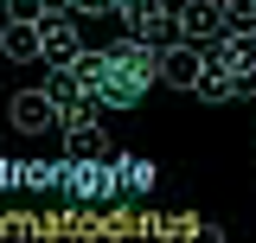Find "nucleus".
Listing matches in <instances>:
<instances>
[{
	"label": "nucleus",
	"mask_w": 256,
	"mask_h": 243,
	"mask_svg": "<svg viewBox=\"0 0 256 243\" xmlns=\"http://www.w3.org/2000/svg\"><path fill=\"white\" fill-rule=\"evenodd\" d=\"M224 13H230V26H256V0H224Z\"/></svg>",
	"instance_id": "obj_13"
},
{
	"label": "nucleus",
	"mask_w": 256,
	"mask_h": 243,
	"mask_svg": "<svg viewBox=\"0 0 256 243\" xmlns=\"http://www.w3.org/2000/svg\"><path fill=\"white\" fill-rule=\"evenodd\" d=\"M45 90H52V102H58L64 128H70V122H90V116H96V102L84 96V84H77V70H70V64H52V84H45Z\"/></svg>",
	"instance_id": "obj_5"
},
{
	"label": "nucleus",
	"mask_w": 256,
	"mask_h": 243,
	"mask_svg": "<svg viewBox=\"0 0 256 243\" xmlns=\"http://www.w3.org/2000/svg\"><path fill=\"white\" fill-rule=\"evenodd\" d=\"M116 180L141 192V186H154V166H141V160H116Z\"/></svg>",
	"instance_id": "obj_11"
},
{
	"label": "nucleus",
	"mask_w": 256,
	"mask_h": 243,
	"mask_svg": "<svg viewBox=\"0 0 256 243\" xmlns=\"http://www.w3.org/2000/svg\"><path fill=\"white\" fill-rule=\"evenodd\" d=\"M6 20H45V0H6Z\"/></svg>",
	"instance_id": "obj_12"
},
{
	"label": "nucleus",
	"mask_w": 256,
	"mask_h": 243,
	"mask_svg": "<svg viewBox=\"0 0 256 243\" xmlns=\"http://www.w3.org/2000/svg\"><path fill=\"white\" fill-rule=\"evenodd\" d=\"M77 20H96V13H116V0H70Z\"/></svg>",
	"instance_id": "obj_14"
},
{
	"label": "nucleus",
	"mask_w": 256,
	"mask_h": 243,
	"mask_svg": "<svg viewBox=\"0 0 256 243\" xmlns=\"http://www.w3.org/2000/svg\"><path fill=\"white\" fill-rule=\"evenodd\" d=\"M0 52L13 64H32L38 58V20H6V26H0Z\"/></svg>",
	"instance_id": "obj_9"
},
{
	"label": "nucleus",
	"mask_w": 256,
	"mask_h": 243,
	"mask_svg": "<svg viewBox=\"0 0 256 243\" xmlns=\"http://www.w3.org/2000/svg\"><path fill=\"white\" fill-rule=\"evenodd\" d=\"M230 26V13H224V0H180V32L198 38V45H212L218 32Z\"/></svg>",
	"instance_id": "obj_6"
},
{
	"label": "nucleus",
	"mask_w": 256,
	"mask_h": 243,
	"mask_svg": "<svg viewBox=\"0 0 256 243\" xmlns=\"http://www.w3.org/2000/svg\"><path fill=\"white\" fill-rule=\"evenodd\" d=\"M198 70H205V45L198 38H180V45L160 52V84H173V90H192Z\"/></svg>",
	"instance_id": "obj_4"
},
{
	"label": "nucleus",
	"mask_w": 256,
	"mask_h": 243,
	"mask_svg": "<svg viewBox=\"0 0 256 243\" xmlns=\"http://www.w3.org/2000/svg\"><path fill=\"white\" fill-rule=\"evenodd\" d=\"M109 52V96H102V109H134L141 96L160 84V45L148 38H116V45H102Z\"/></svg>",
	"instance_id": "obj_1"
},
{
	"label": "nucleus",
	"mask_w": 256,
	"mask_h": 243,
	"mask_svg": "<svg viewBox=\"0 0 256 243\" xmlns=\"http://www.w3.org/2000/svg\"><path fill=\"white\" fill-rule=\"evenodd\" d=\"M77 84H84V96H90L96 109H102V96H109V52H77Z\"/></svg>",
	"instance_id": "obj_10"
},
{
	"label": "nucleus",
	"mask_w": 256,
	"mask_h": 243,
	"mask_svg": "<svg viewBox=\"0 0 256 243\" xmlns=\"http://www.w3.org/2000/svg\"><path fill=\"white\" fill-rule=\"evenodd\" d=\"M6 122H13L20 134L64 128V116H58V102H52V90H20V96H13V109H6Z\"/></svg>",
	"instance_id": "obj_3"
},
{
	"label": "nucleus",
	"mask_w": 256,
	"mask_h": 243,
	"mask_svg": "<svg viewBox=\"0 0 256 243\" xmlns=\"http://www.w3.org/2000/svg\"><path fill=\"white\" fill-rule=\"evenodd\" d=\"M77 52H84L77 13L70 6H45V20H38V58L45 64H77Z\"/></svg>",
	"instance_id": "obj_2"
},
{
	"label": "nucleus",
	"mask_w": 256,
	"mask_h": 243,
	"mask_svg": "<svg viewBox=\"0 0 256 243\" xmlns=\"http://www.w3.org/2000/svg\"><path fill=\"white\" fill-rule=\"evenodd\" d=\"M141 6H154V0H116V13H122V26L134 20V13H141Z\"/></svg>",
	"instance_id": "obj_15"
},
{
	"label": "nucleus",
	"mask_w": 256,
	"mask_h": 243,
	"mask_svg": "<svg viewBox=\"0 0 256 243\" xmlns=\"http://www.w3.org/2000/svg\"><path fill=\"white\" fill-rule=\"evenodd\" d=\"M192 96H205V102H230V96H237V70H230L224 58H212V52H205V70H198Z\"/></svg>",
	"instance_id": "obj_8"
},
{
	"label": "nucleus",
	"mask_w": 256,
	"mask_h": 243,
	"mask_svg": "<svg viewBox=\"0 0 256 243\" xmlns=\"http://www.w3.org/2000/svg\"><path fill=\"white\" fill-rule=\"evenodd\" d=\"M64 154H70V160H116V141H109V134L96 128V116H90V122H70V128H64Z\"/></svg>",
	"instance_id": "obj_7"
}]
</instances>
